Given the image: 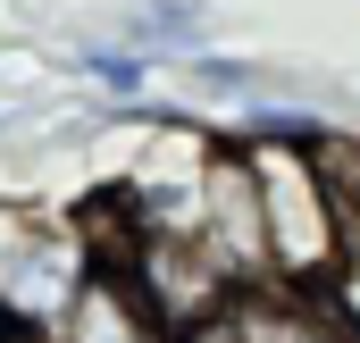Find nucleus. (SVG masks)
Segmentation results:
<instances>
[{
    "mask_svg": "<svg viewBox=\"0 0 360 343\" xmlns=\"http://www.w3.org/2000/svg\"><path fill=\"white\" fill-rule=\"evenodd\" d=\"M252 176H260V218H269V268L293 285L344 268V209H335V176L319 168L302 143H252Z\"/></svg>",
    "mask_w": 360,
    "mask_h": 343,
    "instance_id": "obj_1",
    "label": "nucleus"
},
{
    "mask_svg": "<svg viewBox=\"0 0 360 343\" xmlns=\"http://www.w3.org/2000/svg\"><path fill=\"white\" fill-rule=\"evenodd\" d=\"M126 276L143 285V302L160 310V327H201V318H218L243 285L226 276V259L210 252L201 235H184V226H151L134 252H126Z\"/></svg>",
    "mask_w": 360,
    "mask_h": 343,
    "instance_id": "obj_2",
    "label": "nucleus"
},
{
    "mask_svg": "<svg viewBox=\"0 0 360 343\" xmlns=\"http://www.w3.org/2000/svg\"><path fill=\"white\" fill-rule=\"evenodd\" d=\"M210 252L226 259L235 285L269 276V218H260V176H252V151L243 160H210V184H201V226H193Z\"/></svg>",
    "mask_w": 360,
    "mask_h": 343,
    "instance_id": "obj_3",
    "label": "nucleus"
},
{
    "mask_svg": "<svg viewBox=\"0 0 360 343\" xmlns=\"http://www.w3.org/2000/svg\"><path fill=\"white\" fill-rule=\"evenodd\" d=\"M59 327H68V343H168L160 310L143 302V285L117 276V268H101V276H84V285L68 293Z\"/></svg>",
    "mask_w": 360,
    "mask_h": 343,
    "instance_id": "obj_4",
    "label": "nucleus"
},
{
    "mask_svg": "<svg viewBox=\"0 0 360 343\" xmlns=\"http://www.w3.org/2000/svg\"><path fill=\"white\" fill-rule=\"evenodd\" d=\"M226 327L235 343H352V327L302 293H235L226 302Z\"/></svg>",
    "mask_w": 360,
    "mask_h": 343,
    "instance_id": "obj_5",
    "label": "nucleus"
},
{
    "mask_svg": "<svg viewBox=\"0 0 360 343\" xmlns=\"http://www.w3.org/2000/svg\"><path fill=\"white\" fill-rule=\"evenodd\" d=\"M193 25H201V0H143L134 8V34L143 42H184Z\"/></svg>",
    "mask_w": 360,
    "mask_h": 343,
    "instance_id": "obj_6",
    "label": "nucleus"
},
{
    "mask_svg": "<svg viewBox=\"0 0 360 343\" xmlns=\"http://www.w3.org/2000/svg\"><path fill=\"white\" fill-rule=\"evenodd\" d=\"M84 67L101 76V84H117V92L143 84V59H126V51H84Z\"/></svg>",
    "mask_w": 360,
    "mask_h": 343,
    "instance_id": "obj_7",
    "label": "nucleus"
},
{
    "mask_svg": "<svg viewBox=\"0 0 360 343\" xmlns=\"http://www.w3.org/2000/svg\"><path fill=\"white\" fill-rule=\"evenodd\" d=\"M0 343H51V335H34V327H17V318H0Z\"/></svg>",
    "mask_w": 360,
    "mask_h": 343,
    "instance_id": "obj_8",
    "label": "nucleus"
}]
</instances>
